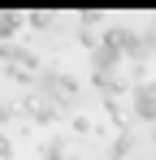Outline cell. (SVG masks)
Wrapping results in <instances>:
<instances>
[{"mask_svg": "<svg viewBox=\"0 0 156 160\" xmlns=\"http://www.w3.org/2000/svg\"><path fill=\"white\" fill-rule=\"evenodd\" d=\"M139 117H156V87L139 91Z\"/></svg>", "mask_w": 156, "mask_h": 160, "instance_id": "cell-1", "label": "cell"}]
</instances>
